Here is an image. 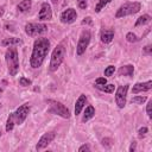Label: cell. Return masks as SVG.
Wrapping results in <instances>:
<instances>
[{"instance_id": "cell-26", "label": "cell", "mask_w": 152, "mask_h": 152, "mask_svg": "<svg viewBox=\"0 0 152 152\" xmlns=\"http://www.w3.org/2000/svg\"><path fill=\"white\" fill-rule=\"evenodd\" d=\"M114 72H115V66L114 65H108L106 69H104V76H107V77H109V76H113L114 75Z\"/></svg>"}, {"instance_id": "cell-14", "label": "cell", "mask_w": 152, "mask_h": 152, "mask_svg": "<svg viewBox=\"0 0 152 152\" xmlns=\"http://www.w3.org/2000/svg\"><path fill=\"white\" fill-rule=\"evenodd\" d=\"M114 34H115V32H114L113 28H104L103 27L100 31V40L104 44H109L113 40Z\"/></svg>"}, {"instance_id": "cell-33", "label": "cell", "mask_w": 152, "mask_h": 152, "mask_svg": "<svg viewBox=\"0 0 152 152\" xmlns=\"http://www.w3.org/2000/svg\"><path fill=\"white\" fill-rule=\"evenodd\" d=\"M91 148H90V145L89 144H83L82 146H80V148H78V152H83V151H87V152H89Z\"/></svg>"}, {"instance_id": "cell-20", "label": "cell", "mask_w": 152, "mask_h": 152, "mask_svg": "<svg viewBox=\"0 0 152 152\" xmlns=\"http://www.w3.org/2000/svg\"><path fill=\"white\" fill-rule=\"evenodd\" d=\"M151 19L152 18H151L150 14H142L137 19V21L134 24V27H138V26H141V25H146V24H148L151 21Z\"/></svg>"}, {"instance_id": "cell-7", "label": "cell", "mask_w": 152, "mask_h": 152, "mask_svg": "<svg viewBox=\"0 0 152 152\" xmlns=\"http://www.w3.org/2000/svg\"><path fill=\"white\" fill-rule=\"evenodd\" d=\"M24 28H25V33L30 37L42 34V33H44L49 30V27L45 24H42V23H27Z\"/></svg>"}, {"instance_id": "cell-31", "label": "cell", "mask_w": 152, "mask_h": 152, "mask_svg": "<svg viewBox=\"0 0 152 152\" xmlns=\"http://www.w3.org/2000/svg\"><path fill=\"white\" fill-rule=\"evenodd\" d=\"M112 142H113V140H112L110 138H103V139L101 140V144H102L103 146H106V147H110V146H112Z\"/></svg>"}, {"instance_id": "cell-9", "label": "cell", "mask_w": 152, "mask_h": 152, "mask_svg": "<svg viewBox=\"0 0 152 152\" xmlns=\"http://www.w3.org/2000/svg\"><path fill=\"white\" fill-rule=\"evenodd\" d=\"M30 109H31L30 103H24V104L19 106V107L15 109V112H13V116H14L15 125H21V124L26 120V118H27V115H28V113H30Z\"/></svg>"}, {"instance_id": "cell-8", "label": "cell", "mask_w": 152, "mask_h": 152, "mask_svg": "<svg viewBox=\"0 0 152 152\" xmlns=\"http://www.w3.org/2000/svg\"><path fill=\"white\" fill-rule=\"evenodd\" d=\"M128 88H129L128 84H124V86H119L115 90V103L118 104L119 109H122L126 106Z\"/></svg>"}, {"instance_id": "cell-5", "label": "cell", "mask_w": 152, "mask_h": 152, "mask_svg": "<svg viewBox=\"0 0 152 152\" xmlns=\"http://www.w3.org/2000/svg\"><path fill=\"white\" fill-rule=\"evenodd\" d=\"M46 103L49 106V112L52 113V114H56L63 119H69L70 118V110L68 107H65L62 102L59 101H56V100H46Z\"/></svg>"}, {"instance_id": "cell-17", "label": "cell", "mask_w": 152, "mask_h": 152, "mask_svg": "<svg viewBox=\"0 0 152 152\" xmlns=\"http://www.w3.org/2000/svg\"><path fill=\"white\" fill-rule=\"evenodd\" d=\"M94 115H95V108H94L91 104L87 106L86 109H84L83 116H82V122H87V121H89L91 118H94Z\"/></svg>"}, {"instance_id": "cell-10", "label": "cell", "mask_w": 152, "mask_h": 152, "mask_svg": "<svg viewBox=\"0 0 152 152\" xmlns=\"http://www.w3.org/2000/svg\"><path fill=\"white\" fill-rule=\"evenodd\" d=\"M55 137H56V133H55V132L44 133V134L39 138L38 142H37V145H36V150L39 151V150H43V148L48 147V145H50V144L53 141Z\"/></svg>"}, {"instance_id": "cell-35", "label": "cell", "mask_w": 152, "mask_h": 152, "mask_svg": "<svg viewBox=\"0 0 152 152\" xmlns=\"http://www.w3.org/2000/svg\"><path fill=\"white\" fill-rule=\"evenodd\" d=\"M84 24L91 25V24H93V20H91V18H90V17H86V18L82 20V25H84Z\"/></svg>"}, {"instance_id": "cell-25", "label": "cell", "mask_w": 152, "mask_h": 152, "mask_svg": "<svg viewBox=\"0 0 152 152\" xmlns=\"http://www.w3.org/2000/svg\"><path fill=\"white\" fill-rule=\"evenodd\" d=\"M146 100H147L146 96H134V97H132L131 102L132 103H135V104H142Z\"/></svg>"}, {"instance_id": "cell-6", "label": "cell", "mask_w": 152, "mask_h": 152, "mask_svg": "<svg viewBox=\"0 0 152 152\" xmlns=\"http://www.w3.org/2000/svg\"><path fill=\"white\" fill-rule=\"evenodd\" d=\"M90 39H91V33L89 30H83L80 34V38H78V42H77V45H76V55L77 56H82L89 43H90Z\"/></svg>"}, {"instance_id": "cell-24", "label": "cell", "mask_w": 152, "mask_h": 152, "mask_svg": "<svg viewBox=\"0 0 152 152\" xmlns=\"http://www.w3.org/2000/svg\"><path fill=\"white\" fill-rule=\"evenodd\" d=\"M126 40H127L128 43H137L138 40H140V38H138L137 34H134L133 32H128V33L126 34Z\"/></svg>"}, {"instance_id": "cell-28", "label": "cell", "mask_w": 152, "mask_h": 152, "mask_svg": "<svg viewBox=\"0 0 152 152\" xmlns=\"http://www.w3.org/2000/svg\"><path fill=\"white\" fill-rule=\"evenodd\" d=\"M147 132H148V128L146 127V126H144V127H140L139 129H138V137L140 138V139H142L146 134H147Z\"/></svg>"}, {"instance_id": "cell-19", "label": "cell", "mask_w": 152, "mask_h": 152, "mask_svg": "<svg viewBox=\"0 0 152 152\" xmlns=\"http://www.w3.org/2000/svg\"><path fill=\"white\" fill-rule=\"evenodd\" d=\"M31 7H32V0H23L18 4L17 10L21 13H26L31 10Z\"/></svg>"}, {"instance_id": "cell-21", "label": "cell", "mask_w": 152, "mask_h": 152, "mask_svg": "<svg viewBox=\"0 0 152 152\" xmlns=\"http://www.w3.org/2000/svg\"><path fill=\"white\" fill-rule=\"evenodd\" d=\"M94 87L96 89H99L100 91H104V93H109V94L114 93V89H115L114 84H107V83H104V84H95Z\"/></svg>"}, {"instance_id": "cell-27", "label": "cell", "mask_w": 152, "mask_h": 152, "mask_svg": "<svg viewBox=\"0 0 152 152\" xmlns=\"http://www.w3.org/2000/svg\"><path fill=\"white\" fill-rule=\"evenodd\" d=\"M19 84L21 87H28V86L32 84V81L28 80V78H26V77H20L19 78Z\"/></svg>"}, {"instance_id": "cell-11", "label": "cell", "mask_w": 152, "mask_h": 152, "mask_svg": "<svg viewBox=\"0 0 152 152\" xmlns=\"http://www.w3.org/2000/svg\"><path fill=\"white\" fill-rule=\"evenodd\" d=\"M38 19L40 21H49L52 19V10H51V5L49 2H43L40 5Z\"/></svg>"}, {"instance_id": "cell-22", "label": "cell", "mask_w": 152, "mask_h": 152, "mask_svg": "<svg viewBox=\"0 0 152 152\" xmlns=\"http://www.w3.org/2000/svg\"><path fill=\"white\" fill-rule=\"evenodd\" d=\"M14 125H15V121H14V116H13V113H10V115H8V118H7L6 127H5L6 132H10V131H12V129H13V127H14Z\"/></svg>"}, {"instance_id": "cell-34", "label": "cell", "mask_w": 152, "mask_h": 152, "mask_svg": "<svg viewBox=\"0 0 152 152\" xmlns=\"http://www.w3.org/2000/svg\"><path fill=\"white\" fill-rule=\"evenodd\" d=\"M104 83H107L106 77H97L95 80V84H104Z\"/></svg>"}, {"instance_id": "cell-13", "label": "cell", "mask_w": 152, "mask_h": 152, "mask_svg": "<svg viewBox=\"0 0 152 152\" xmlns=\"http://www.w3.org/2000/svg\"><path fill=\"white\" fill-rule=\"evenodd\" d=\"M152 89V81L148 80L146 82H138L133 86L132 88V93L133 94H138V93H142V91H148Z\"/></svg>"}, {"instance_id": "cell-39", "label": "cell", "mask_w": 152, "mask_h": 152, "mask_svg": "<svg viewBox=\"0 0 152 152\" xmlns=\"http://www.w3.org/2000/svg\"><path fill=\"white\" fill-rule=\"evenodd\" d=\"M0 137H1V132H0Z\"/></svg>"}, {"instance_id": "cell-29", "label": "cell", "mask_w": 152, "mask_h": 152, "mask_svg": "<svg viewBox=\"0 0 152 152\" xmlns=\"http://www.w3.org/2000/svg\"><path fill=\"white\" fill-rule=\"evenodd\" d=\"M77 6L81 10H87V7H88V0H77Z\"/></svg>"}, {"instance_id": "cell-32", "label": "cell", "mask_w": 152, "mask_h": 152, "mask_svg": "<svg viewBox=\"0 0 152 152\" xmlns=\"http://www.w3.org/2000/svg\"><path fill=\"white\" fill-rule=\"evenodd\" d=\"M151 108H152V100H150L146 104V113H147V116L151 119L152 118V112H151Z\"/></svg>"}, {"instance_id": "cell-12", "label": "cell", "mask_w": 152, "mask_h": 152, "mask_svg": "<svg viewBox=\"0 0 152 152\" xmlns=\"http://www.w3.org/2000/svg\"><path fill=\"white\" fill-rule=\"evenodd\" d=\"M61 21L63 24H72L76 19H77V13H76V10L74 8H66L65 11H63L61 13V17H59Z\"/></svg>"}, {"instance_id": "cell-23", "label": "cell", "mask_w": 152, "mask_h": 152, "mask_svg": "<svg viewBox=\"0 0 152 152\" xmlns=\"http://www.w3.org/2000/svg\"><path fill=\"white\" fill-rule=\"evenodd\" d=\"M110 1H112V0H99V2H97L96 6H95V13H100Z\"/></svg>"}, {"instance_id": "cell-1", "label": "cell", "mask_w": 152, "mask_h": 152, "mask_svg": "<svg viewBox=\"0 0 152 152\" xmlns=\"http://www.w3.org/2000/svg\"><path fill=\"white\" fill-rule=\"evenodd\" d=\"M50 50V40L48 38H37L33 43L32 53L30 57V65L33 69H38L42 66L48 52Z\"/></svg>"}, {"instance_id": "cell-3", "label": "cell", "mask_w": 152, "mask_h": 152, "mask_svg": "<svg viewBox=\"0 0 152 152\" xmlns=\"http://www.w3.org/2000/svg\"><path fill=\"white\" fill-rule=\"evenodd\" d=\"M64 57H65V46L63 43L58 44L52 53H51V59H50V65H49V70L51 72H55L57 71V69L61 66V64L63 63L64 61Z\"/></svg>"}, {"instance_id": "cell-36", "label": "cell", "mask_w": 152, "mask_h": 152, "mask_svg": "<svg viewBox=\"0 0 152 152\" xmlns=\"http://www.w3.org/2000/svg\"><path fill=\"white\" fill-rule=\"evenodd\" d=\"M135 148H137V141H134V140H133V141L131 142V146H129L128 151H129V152H134V151H135Z\"/></svg>"}, {"instance_id": "cell-30", "label": "cell", "mask_w": 152, "mask_h": 152, "mask_svg": "<svg viewBox=\"0 0 152 152\" xmlns=\"http://www.w3.org/2000/svg\"><path fill=\"white\" fill-rule=\"evenodd\" d=\"M142 55H146V56H151L152 55V46L151 45H146L142 48Z\"/></svg>"}, {"instance_id": "cell-16", "label": "cell", "mask_w": 152, "mask_h": 152, "mask_svg": "<svg viewBox=\"0 0 152 152\" xmlns=\"http://www.w3.org/2000/svg\"><path fill=\"white\" fill-rule=\"evenodd\" d=\"M118 72H119L120 76H128V77H131V76H133V74H134V66H133L132 64L122 65V66L119 69Z\"/></svg>"}, {"instance_id": "cell-18", "label": "cell", "mask_w": 152, "mask_h": 152, "mask_svg": "<svg viewBox=\"0 0 152 152\" xmlns=\"http://www.w3.org/2000/svg\"><path fill=\"white\" fill-rule=\"evenodd\" d=\"M21 39L20 38H17V37H8V38H5L1 40V45L2 46H14V45H18V44H21Z\"/></svg>"}, {"instance_id": "cell-4", "label": "cell", "mask_w": 152, "mask_h": 152, "mask_svg": "<svg viewBox=\"0 0 152 152\" xmlns=\"http://www.w3.org/2000/svg\"><path fill=\"white\" fill-rule=\"evenodd\" d=\"M140 10H141V4L140 2H138V1H128V2L122 4L116 10L115 18L119 19V18H124V17H127V15H132V14L138 13Z\"/></svg>"}, {"instance_id": "cell-37", "label": "cell", "mask_w": 152, "mask_h": 152, "mask_svg": "<svg viewBox=\"0 0 152 152\" xmlns=\"http://www.w3.org/2000/svg\"><path fill=\"white\" fill-rule=\"evenodd\" d=\"M1 93H2V88H0V94H1Z\"/></svg>"}, {"instance_id": "cell-38", "label": "cell", "mask_w": 152, "mask_h": 152, "mask_svg": "<svg viewBox=\"0 0 152 152\" xmlns=\"http://www.w3.org/2000/svg\"><path fill=\"white\" fill-rule=\"evenodd\" d=\"M0 109H1V103H0Z\"/></svg>"}, {"instance_id": "cell-15", "label": "cell", "mask_w": 152, "mask_h": 152, "mask_svg": "<svg viewBox=\"0 0 152 152\" xmlns=\"http://www.w3.org/2000/svg\"><path fill=\"white\" fill-rule=\"evenodd\" d=\"M86 103H87V96L84 94H81L78 96V99L76 100V103H75V115L81 114V112L84 108Z\"/></svg>"}, {"instance_id": "cell-2", "label": "cell", "mask_w": 152, "mask_h": 152, "mask_svg": "<svg viewBox=\"0 0 152 152\" xmlns=\"http://www.w3.org/2000/svg\"><path fill=\"white\" fill-rule=\"evenodd\" d=\"M5 61L7 64V70L10 76H15L19 71V57H18V50L14 46H10L5 52Z\"/></svg>"}]
</instances>
